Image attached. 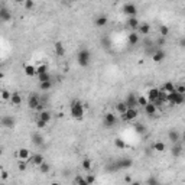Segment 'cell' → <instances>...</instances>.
I'll return each mask as SVG.
<instances>
[{
  "label": "cell",
  "mask_w": 185,
  "mask_h": 185,
  "mask_svg": "<svg viewBox=\"0 0 185 185\" xmlns=\"http://www.w3.org/2000/svg\"><path fill=\"white\" fill-rule=\"evenodd\" d=\"M38 77V81L39 82H43V81H52V77H51V74L49 72H43V74H39Z\"/></svg>",
  "instance_id": "1f68e13d"
},
{
  "label": "cell",
  "mask_w": 185,
  "mask_h": 185,
  "mask_svg": "<svg viewBox=\"0 0 185 185\" xmlns=\"http://www.w3.org/2000/svg\"><path fill=\"white\" fill-rule=\"evenodd\" d=\"M26 166H28V161L19 159V162H18V169H19L20 172H23V171H26Z\"/></svg>",
  "instance_id": "f35d334b"
},
{
  "label": "cell",
  "mask_w": 185,
  "mask_h": 185,
  "mask_svg": "<svg viewBox=\"0 0 185 185\" xmlns=\"http://www.w3.org/2000/svg\"><path fill=\"white\" fill-rule=\"evenodd\" d=\"M14 119L12 117V116H3L2 117V126L6 129H13L14 127Z\"/></svg>",
  "instance_id": "4fadbf2b"
},
{
  "label": "cell",
  "mask_w": 185,
  "mask_h": 185,
  "mask_svg": "<svg viewBox=\"0 0 185 185\" xmlns=\"http://www.w3.org/2000/svg\"><path fill=\"white\" fill-rule=\"evenodd\" d=\"M23 6L26 10H32L33 7H35V2H33V0H25Z\"/></svg>",
  "instance_id": "ab89813d"
},
{
  "label": "cell",
  "mask_w": 185,
  "mask_h": 185,
  "mask_svg": "<svg viewBox=\"0 0 185 185\" xmlns=\"http://www.w3.org/2000/svg\"><path fill=\"white\" fill-rule=\"evenodd\" d=\"M117 123V116L114 113H106L103 117V124L106 129H111L113 126H116Z\"/></svg>",
  "instance_id": "5b68a950"
},
{
  "label": "cell",
  "mask_w": 185,
  "mask_h": 185,
  "mask_svg": "<svg viewBox=\"0 0 185 185\" xmlns=\"http://www.w3.org/2000/svg\"><path fill=\"white\" fill-rule=\"evenodd\" d=\"M70 110H71L72 119L75 120H82L84 117V104L81 103V100L75 99L70 103Z\"/></svg>",
  "instance_id": "6da1fadb"
},
{
  "label": "cell",
  "mask_w": 185,
  "mask_h": 185,
  "mask_svg": "<svg viewBox=\"0 0 185 185\" xmlns=\"http://www.w3.org/2000/svg\"><path fill=\"white\" fill-rule=\"evenodd\" d=\"M184 152V145H181L179 142L178 143H172V147H171V153L174 158H178L182 155Z\"/></svg>",
  "instance_id": "30bf717a"
},
{
  "label": "cell",
  "mask_w": 185,
  "mask_h": 185,
  "mask_svg": "<svg viewBox=\"0 0 185 185\" xmlns=\"http://www.w3.org/2000/svg\"><path fill=\"white\" fill-rule=\"evenodd\" d=\"M46 126H48V122H45L42 119H36V127L38 129H46Z\"/></svg>",
  "instance_id": "b9f144b4"
},
{
  "label": "cell",
  "mask_w": 185,
  "mask_h": 185,
  "mask_svg": "<svg viewBox=\"0 0 185 185\" xmlns=\"http://www.w3.org/2000/svg\"><path fill=\"white\" fill-rule=\"evenodd\" d=\"M90 59H91L90 51H88L87 48H81L80 51H78V54H77V62H78V65L86 68V66H88V64H90Z\"/></svg>",
  "instance_id": "7a4b0ae2"
},
{
  "label": "cell",
  "mask_w": 185,
  "mask_h": 185,
  "mask_svg": "<svg viewBox=\"0 0 185 185\" xmlns=\"http://www.w3.org/2000/svg\"><path fill=\"white\" fill-rule=\"evenodd\" d=\"M124 182H132V178L130 176H124Z\"/></svg>",
  "instance_id": "816d5d0a"
},
{
  "label": "cell",
  "mask_w": 185,
  "mask_h": 185,
  "mask_svg": "<svg viewBox=\"0 0 185 185\" xmlns=\"http://www.w3.org/2000/svg\"><path fill=\"white\" fill-rule=\"evenodd\" d=\"M123 12L126 14H129V16H136V14H138V7L133 5V3H126L123 7Z\"/></svg>",
  "instance_id": "9a60e30c"
},
{
  "label": "cell",
  "mask_w": 185,
  "mask_h": 185,
  "mask_svg": "<svg viewBox=\"0 0 185 185\" xmlns=\"http://www.w3.org/2000/svg\"><path fill=\"white\" fill-rule=\"evenodd\" d=\"M127 26L130 29H133V30H138V28H139V25H140V22H139V19L136 18V16H130L127 19Z\"/></svg>",
  "instance_id": "d6986e66"
},
{
  "label": "cell",
  "mask_w": 185,
  "mask_h": 185,
  "mask_svg": "<svg viewBox=\"0 0 185 185\" xmlns=\"http://www.w3.org/2000/svg\"><path fill=\"white\" fill-rule=\"evenodd\" d=\"M165 42H166V41H165V36H161V38L156 41V46H158V48L163 46V45H165Z\"/></svg>",
  "instance_id": "bcb514c9"
},
{
  "label": "cell",
  "mask_w": 185,
  "mask_h": 185,
  "mask_svg": "<svg viewBox=\"0 0 185 185\" xmlns=\"http://www.w3.org/2000/svg\"><path fill=\"white\" fill-rule=\"evenodd\" d=\"M29 163L30 165H33V166H41L45 162V158H43V155H41V153H35V155H32V156L29 158Z\"/></svg>",
  "instance_id": "9c48e42d"
},
{
  "label": "cell",
  "mask_w": 185,
  "mask_h": 185,
  "mask_svg": "<svg viewBox=\"0 0 185 185\" xmlns=\"http://www.w3.org/2000/svg\"><path fill=\"white\" fill-rule=\"evenodd\" d=\"M135 130H136V133H139V135H145V133H146V126L143 123H136L135 124Z\"/></svg>",
  "instance_id": "d6a6232c"
},
{
  "label": "cell",
  "mask_w": 185,
  "mask_h": 185,
  "mask_svg": "<svg viewBox=\"0 0 185 185\" xmlns=\"http://www.w3.org/2000/svg\"><path fill=\"white\" fill-rule=\"evenodd\" d=\"M126 104H127V107H138V97L133 94V93H130V94H127V97H126Z\"/></svg>",
  "instance_id": "e0dca14e"
},
{
  "label": "cell",
  "mask_w": 185,
  "mask_h": 185,
  "mask_svg": "<svg viewBox=\"0 0 185 185\" xmlns=\"http://www.w3.org/2000/svg\"><path fill=\"white\" fill-rule=\"evenodd\" d=\"M0 20H2L3 23H6V22H10V20H12V12H9V10L6 9L5 6L0 9Z\"/></svg>",
  "instance_id": "5bb4252c"
},
{
  "label": "cell",
  "mask_w": 185,
  "mask_h": 185,
  "mask_svg": "<svg viewBox=\"0 0 185 185\" xmlns=\"http://www.w3.org/2000/svg\"><path fill=\"white\" fill-rule=\"evenodd\" d=\"M6 178H7V172H3V174H2V179L5 181Z\"/></svg>",
  "instance_id": "f5cc1de1"
},
{
  "label": "cell",
  "mask_w": 185,
  "mask_h": 185,
  "mask_svg": "<svg viewBox=\"0 0 185 185\" xmlns=\"http://www.w3.org/2000/svg\"><path fill=\"white\" fill-rule=\"evenodd\" d=\"M138 32H139V35H149V32H151V25L140 23L138 28Z\"/></svg>",
  "instance_id": "cb8c5ba5"
},
{
  "label": "cell",
  "mask_w": 185,
  "mask_h": 185,
  "mask_svg": "<svg viewBox=\"0 0 185 185\" xmlns=\"http://www.w3.org/2000/svg\"><path fill=\"white\" fill-rule=\"evenodd\" d=\"M147 103H149V100H147L146 95H139L138 97V104L140 106V107H145Z\"/></svg>",
  "instance_id": "8d00e7d4"
},
{
  "label": "cell",
  "mask_w": 185,
  "mask_h": 185,
  "mask_svg": "<svg viewBox=\"0 0 185 185\" xmlns=\"http://www.w3.org/2000/svg\"><path fill=\"white\" fill-rule=\"evenodd\" d=\"M54 49H55V54H57V57H64L65 55V48H64V45H62L61 42H57L55 45H54Z\"/></svg>",
  "instance_id": "603a6c76"
},
{
  "label": "cell",
  "mask_w": 185,
  "mask_h": 185,
  "mask_svg": "<svg viewBox=\"0 0 185 185\" xmlns=\"http://www.w3.org/2000/svg\"><path fill=\"white\" fill-rule=\"evenodd\" d=\"M10 97H12V93H9L7 90L2 91V99L5 100V101H6V100H10Z\"/></svg>",
  "instance_id": "ee69618b"
},
{
  "label": "cell",
  "mask_w": 185,
  "mask_h": 185,
  "mask_svg": "<svg viewBox=\"0 0 185 185\" xmlns=\"http://www.w3.org/2000/svg\"><path fill=\"white\" fill-rule=\"evenodd\" d=\"M179 45H181V46H182V48H184V49H185V38H182V39H181V41H179Z\"/></svg>",
  "instance_id": "f907efd6"
},
{
  "label": "cell",
  "mask_w": 185,
  "mask_h": 185,
  "mask_svg": "<svg viewBox=\"0 0 185 185\" xmlns=\"http://www.w3.org/2000/svg\"><path fill=\"white\" fill-rule=\"evenodd\" d=\"M168 139H169L172 143H178L181 140L179 132H178V130H174V129H172V130H169V132H168Z\"/></svg>",
  "instance_id": "ffe728a7"
},
{
  "label": "cell",
  "mask_w": 185,
  "mask_h": 185,
  "mask_svg": "<svg viewBox=\"0 0 185 185\" xmlns=\"http://www.w3.org/2000/svg\"><path fill=\"white\" fill-rule=\"evenodd\" d=\"M146 97H147V100H149V101H152V103H153V101H155V100L159 97V88H155V87H153V88H151V90L147 91Z\"/></svg>",
  "instance_id": "7402d4cb"
},
{
  "label": "cell",
  "mask_w": 185,
  "mask_h": 185,
  "mask_svg": "<svg viewBox=\"0 0 185 185\" xmlns=\"http://www.w3.org/2000/svg\"><path fill=\"white\" fill-rule=\"evenodd\" d=\"M176 88V91L178 93H181V94H185V86H178V87H175Z\"/></svg>",
  "instance_id": "681fc988"
},
{
  "label": "cell",
  "mask_w": 185,
  "mask_h": 185,
  "mask_svg": "<svg viewBox=\"0 0 185 185\" xmlns=\"http://www.w3.org/2000/svg\"><path fill=\"white\" fill-rule=\"evenodd\" d=\"M139 41H140V35H139V32H136V30H133V32H130L127 35L129 45L135 46V45H138V43H139Z\"/></svg>",
  "instance_id": "8fae6325"
},
{
  "label": "cell",
  "mask_w": 185,
  "mask_h": 185,
  "mask_svg": "<svg viewBox=\"0 0 185 185\" xmlns=\"http://www.w3.org/2000/svg\"><path fill=\"white\" fill-rule=\"evenodd\" d=\"M36 72H38V75L39 74H43V72H48V65L46 64H42V65L36 66Z\"/></svg>",
  "instance_id": "7bdbcfd3"
},
{
  "label": "cell",
  "mask_w": 185,
  "mask_h": 185,
  "mask_svg": "<svg viewBox=\"0 0 185 185\" xmlns=\"http://www.w3.org/2000/svg\"><path fill=\"white\" fill-rule=\"evenodd\" d=\"M147 184H151V185H158V184H159V181H158L156 178H149V179H147Z\"/></svg>",
  "instance_id": "7dc6e473"
},
{
  "label": "cell",
  "mask_w": 185,
  "mask_h": 185,
  "mask_svg": "<svg viewBox=\"0 0 185 185\" xmlns=\"http://www.w3.org/2000/svg\"><path fill=\"white\" fill-rule=\"evenodd\" d=\"M184 151H185V145H184Z\"/></svg>",
  "instance_id": "9f6ffc18"
},
{
  "label": "cell",
  "mask_w": 185,
  "mask_h": 185,
  "mask_svg": "<svg viewBox=\"0 0 185 185\" xmlns=\"http://www.w3.org/2000/svg\"><path fill=\"white\" fill-rule=\"evenodd\" d=\"M14 3H18V5H23L25 0H14Z\"/></svg>",
  "instance_id": "db71d44e"
},
{
  "label": "cell",
  "mask_w": 185,
  "mask_h": 185,
  "mask_svg": "<svg viewBox=\"0 0 185 185\" xmlns=\"http://www.w3.org/2000/svg\"><path fill=\"white\" fill-rule=\"evenodd\" d=\"M23 72L26 74V77H35V75H38V72H36V66L30 65V64H28V65L23 66Z\"/></svg>",
  "instance_id": "44dd1931"
},
{
  "label": "cell",
  "mask_w": 185,
  "mask_h": 185,
  "mask_svg": "<svg viewBox=\"0 0 185 185\" xmlns=\"http://www.w3.org/2000/svg\"><path fill=\"white\" fill-rule=\"evenodd\" d=\"M54 82L52 81H43V82H39V88L42 91H49L51 88H52Z\"/></svg>",
  "instance_id": "f1b7e54d"
},
{
  "label": "cell",
  "mask_w": 185,
  "mask_h": 185,
  "mask_svg": "<svg viewBox=\"0 0 185 185\" xmlns=\"http://www.w3.org/2000/svg\"><path fill=\"white\" fill-rule=\"evenodd\" d=\"M114 146L116 147H119V149H124V147H127V145L123 142V139H120L117 138L116 140H114Z\"/></svg>",
  "instance_id": "74e56055"
},
{
  "label": "cell",
  "mask_w": 185,
  "mask_h": 185,
  "mask_svg": "<svg viewBox=\"0 0 185 185\" xmlns=\"http://www.w3.org/2000/svg\"><path fill=\"white\" fill-rule=\"evenodd\" d=\"M159 35H161V36H168V35H169V28H168V26H165V25H161V26H159Z\"/></svg>",
  "instance_id": "d590c367"
},
{
  "label": "cell",
  "mask_w": 185,
  "mask_h": 185,
  "mask_svg": "<svg viewBox=\"0 0 185 185\" xmlns=\"http://www.w3.org/2000/svg\"><path fill=\"white\" fill-rule=\"evenodd\" d=\"M127 109H129V107H127V104H126V101H120V103L116 104V110H117V113H119V114H123Z\"/></svg>",
  "instance_id": "f546056e"
},
{
  "label": "cell",
  "mask_w": 185,
  "mask_h": 185,
  "mask_svg": "<svg viewBox=\"0 0 185 185\" xmlns=\"http://www.w3.org/2000/svg\"><path fill=\"white\" fill-rule=\"evenodd\" d=\"M32 143L35 145V146H42L45 142H43V138L39 135V133H35V135L32 136Z\"/></svg>",
  "instance_id": "4316f807"
},
{
  "label": "cell",
  "mask_w": 185,
  "mask_h": 185,
  "mask_svg": "<svg viewBox=\"0 0 185 185\" xmlns=\"http://www.w3.org/2000/svg\"><path fill=\"white\" fill-rule=\"evenodd\" d=\"M101 43H103V46H104V48H110V46H111V42H110V39L107 38V36H104V38L101 39Z\"/></svg>",
  "instance_id": "f6af8a7d"
},
{
  "label": "cell",
  "mask_w": 185,
  "mask_h": 185,
  "mask_svg": "<svg viewBox=\"0 0 185 185\" xmlns=\"http://www.w3.org/2000/svg\"><path fill=\"white\" fill-rule=\"evenodd\" d=\"M116 165H117L119 169H127V168H130L133 165V159H130V158H120V159L116 161Z\"/></svg>",
  "instance_id": "ba28073f"
},
{
  "label": "cell",
  "mask_w": 185,
  "mask_h": 185,
  "mask_svg": "<svg viewBox=\"0 0 185 185\" xmlns=\"http://www.w3.org/2000/svg\"><path fill=\"white\" fill-rule=\"evenodd\" d=\"M168 103L172 106H181L185 103V94H181L176 91V88L171 93H168Z\"/></svg>",
  "instance_id": "3957f363"
},
{
  "label": "cell",
  "mask_w": 185,
  "mask_h": 185,
  "mask_svg": "<svg viewBox=\"0 0 185 185\" xmlns=\"http://www.w3.org/2000/svg\"><path fill=\"white\" fill-rule=\"evenodd\" d=\"M143 110H145V113L147 114V116H155L158 111V107L155 106V103H152V101H149L145 107H143Z\"/></svg>",
  "instance_id": "2e32d148"
},
{
  "label": "cell",
  "mask_w": 185,
  "mask_h": 185,
  "mask_svg": "<svg viewBox=\"0 0 185 185\" xmlns=\"http://www.w3.org/2000/svg\"><path fill=\"white\" fill-rule=\"evenodd\" d=\"M153 151H156V152H165L166 151V145L162 140H158V142L153 143V146H152Z\"/></svg>",
  "instance_id": "484cf974"
},
{
  "label": "cell",
  "mask_w": 185,
  "mask_h": 185,
  "mask_svg": "<svg viewBox=\"0 0 185 185\" xmlns=\"http://www.w3.org/2000/svg\"><path fill=\"white\" fill-rule=\"evenodd\" d=\"M82 169L84 171H91V166H93V163H91V161L88 159V158H86V159H82Z\"/></svg>",
  "instance_id": "e575fe53"
},
{
  "label": "cell",
  "mask_w": 185,
  "mask_h": 185,
  "mask_svg": "<svg viewBox=\"0 0 185 185\" xmlns=\"http://www.w3.org/2000/svg\"><path fill=\"white\" fill-rule=\"evenodd\" d=\"M165 57H166V54H165V51H163L162 48H156V49L152 52V61L156 62V64H159V62L163 61Z\"/></svg>",
  "instance_id": "52a82bcc"
},
{
  "label": "cell",
  "mask_w": 185,
  "mask_h": 185,
  "mask_svg": "<svg viewBox=\"0 0 185 185\" xmlns=\"http://www.w3.org/2000/svg\"><path fill=\"white\" fill-rule=\"evenodd\" d=\"M138 116H139V111L136 107H129L123 114H120V119L123 120V122H132V120H135Z\"/></svg>",
  "instance_id": "277c9868"
},
{
  "label": "cell",
  "mask_w": 185,
  "mask_h": 185,
  "mask_svg": "<svg viewBox=\"0 0 185 185\" xmlns=\"http://www.w3.org/2000/svg\"><path fill=\"white\" fill-rule=\"evenodd\" d=\"M162 90L166 91V93H171V91L175 90V86H174V82H172V81H166L165 84L162 86Z\"/></svg>",
  "instance_id": "4dcf8cb0"
},
{
  "label": "cell",
  "mask_w": 185,
  "mask_h": 185,
  "mask_svg": "<svg viewBox=\"0 0 185 185\" xmlns=\"http://www.w3.org/2000/svg\"><path fill=\"white\" fill-rule=\"evenodd\" d=\"M182 140L185 142V132H184V135H182Z\"/></svg>",
  "instance_id": "11a10c76"
},
{
  "label": "cell",
  "mask_w": 185,
  "mask_h": 185,
  "mask_svg": "<svg viewBox=\"0 0 185 185\" xmlns=\"http://www.w3.org/2000/svg\"><path fill=\"white\" fill-rule=\"evenodd\" d=\"M86 179H87V184H93L95 181V178H94V175H87Z\"/></svg>",
  "instance_id": "c3c4849f"
},
{
  "label": "cell",
  "mask_w": 185,
  "mask_h": 185,
  "mask_svg": "<svg viewBox=\"0 0 185 185\" xmlns=\"http://www.w3.org/2000/svg\"><path fill=\"white\" fill-rule=\"evenodd\" d=\"M30 156H32V155H30V151L26 149V147H22V149H19V151L16 152V158H18V159H22V161H29Z\"/></svg>",
  "instance_id": "7c38bea8"
},
{
  "label": "cell",
  "mask_w": 185,
  "mask_h": 185,
  "mask_svg": "<svg viewBox=\"0 0 185 185\" xmlns=\"http://www.w3.org/2000/svg\"><path fill=\"white\" fill-rule=\"evenodd\" d=\"M107 23H109V18L104 16V14H101V16H99V18H95V20H94V25L97 26V28H104Z\"/></svg>",
  "instance_id": "ac0fdd59"
},
{
  "label": "cell",
  "mask_w": 185,
  "mask_h": 185,
  "mask_svg": "<svg viewBox=\"0 0 185 185\" xmlns=\"http://www.w3.org/2000/svg\"><path fill=\"white\" fill-rule=\"evenodd\" d=\"M10 103L13 106H19L22 103V97H20L19 93H12V97H10Z\"/></svg>",
  "instance_id": "83f0119b"
},
{
  "label": "cell",
  "mask_w": 185,
  "mask_h": 185,
  "mask_svg": "<svg viewBox=\"0 0 185 185\" xmlns=\"http://www.w3.org/2000/svg\"><path fill=\"white\" fill-rule=\"evenodd\" d=\"M38 119H42V120H45V122L49 123L51 119H52V114H51V111H48V110H42V111H39Z\"/></svg>",
  "instance_id": "d4e9b609"
},
{
  "label": "cell",
  "mask_w": 185,
  "mask_h": 185,
  "mask_svg": "<svg viewBox=\"0 0 185 185\" xmlns=\"http://www.w3.org/2000/svg\"><path fill=\"white\" fill-rule=\"evenodd\" d=\"M42 103V100H41V97H39V94H30L28 99V107L30 110H36L38 109V106Z\"/></svg>",
  "instance_id": "8992f818"
},
{
  "label": "cell",
  "mask_w": 185,
  "mask_h": 185,
  "mask_svg": "<svg viewBox=\"0 0 185 185\" xmlns=\"http://www.w3.org/2000/svg\"><path fill=\"white\" fill-rule=\"evenodd\" d=\"M39 171H41V174H49V171H51V165L45 161L42 165L39 166Z\"/></svg>",
  "instance_id": "836d02e7"
},
{
  "label": "cell",
  "mask_w": 185,
  "mask_h": 185,
  "mask_svg": "<svg viewBox=\"0 0 185 185\" xmlns=\"http://www.w3.org/2000/svg\"><path fill=\"white\" fill-rule=\"evenodd\" d=\"M74 184H78V185H88V184H87V179H86V178H82L81 175H78L75 179H74Z\"/></svg>",
  "instance_id": "60d3db41"
}]
</instances>
